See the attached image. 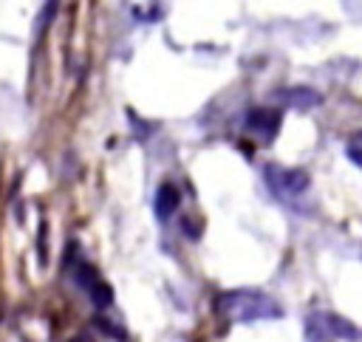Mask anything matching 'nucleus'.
<instances>
[{
	"mask_svg": "<svg viewBox=\"0 0 362 342\" xmlns=\"http://www.w3.org/2000/svg\"><path fill=\"white\" fill-rule=\"evenodd\" d=\"M88 294H90V300H93L96 308H107V305H113V288H110L105 280H96V283L88 288Z\"/></svg>",
	"mask_w": 362,
	"mask_h": 342,
	"instance_id": "nucleus-6",
	"label": "nucleus"
},
{
	"mask_svg": "<svg viewBox=\"0 0 362 342\" xmlns=\"http://www.w3.org/2000/svg\"><path fill=\"white\" fill-rule=\"evenodd\" d=\"M68 342H93L90 336H85V334H79V336H74V339H68Z\"/></svg>",
	"mask_w": 362,
	"mask_h": 342,
	"instance_id": "nucleus-9",
	"label": "nucleus"
},
{
	"mask_svg": "<svg viewBox=\"0 0 362 342\" xmlns=\"http://www.w3.org/2000/svg\"><path fill=\"white\" fill-rule=\"evenodd\" d=\"M280 99H286V105H291V107L305 110V107L320 105L322 96L317 90H311V88H286V90H280Z\"/></svg>",
	"mask_w": 362,
	"mask_h": 342,
	"instance_id": "nucleus-5",
	"label": "nucleus"
},
{
	"mask_svg": "<svg viewBox=\"0 0 362 342\" xmlns=\"http://www.w3.org/2000/svg\"><path fill=\"white\" fill-rule=\"evenodd\" d=\"M348 155H351V161L359 167L362 164V155H359V136H354L351 141H348Z\"/></svg>",
	"mask_w": 362,
	"mask_h": 342,
	"instance_id": "nucleus-8",
	"label": "nucleus"
},
{
	"mask_svg": "<svg viewBox=\"0 0 362 342\" xmlns=\"http://www.w3.org/2000/svg\"><path fill=\"white\" fill-rule=\"evenodd\" d=\"M96 280H102V277L96 274V269H93L90 263H76V266H74V283H76L79 288H85V291H88Z\"/></svg>",
	"mask_w": 362,
	"mask_h": 342,
	"instance_id": "nucleus-7",
	"label": "nucleus"
},
{
	"mask_svg": "<svg viewBox=\"0 0 362 342\" xmlns=\"http://www.w3.org/2000/svg\"><path fill=\"white\" fill-rule=\"evenodd\" d=\"M215 311L229 325L283 317V308L277 305V300L266 291H257V288H235V291L221 294L215 300Z\"/></svg>",
	"mask_w": 362,
	"mask_h": 342,
	"instance_id": "nucleus-1",
	"label": "nucleus"
},
{
	"mask_svg": "<svg viewBox=\"0 0 362 342\" xmlns=\"http://www.w3.org/2000/svg\"><path fill=\"white\" fill-rule=\"evenodd\" d=\"M178 204H181V192H178L173 184H161V187L156 189V201H153V209H156L158 220H167V218H173V215H175V209H178Z\"/></svg>",
	"mask_w": 362,
	"mask_h": 342,
	"instance_id": "nucleus-4",
	"label": "nucleus"
},
{
	"mask_svg": "<svg viewBox=\"0 0 362 342\" xmlns=\"http://www.w3.org/2000/svg\"><path fill=\"white\" fill-rule=\"evenodd\" d=\"M266 181L272 187V192L277 198H294V195H303L308 187H311V175L300 167H277V164H269L266 167Z\"/></svg>",
	"mask_w": 362,
	"mask_h": 342,
	"instance_id": "nucleus-2",
	"label": "nucleus"
},
{
	"mask_svg": "<svg viewBox=\"0 0 362 342\" xmlns=\"http://www.w3.org/2000/svg\"><path fill=\"white\" fill-rule=\"evenodd\" d=\"M243 122H246L249 133L260 136V141H272L277 136V130H280V110H274V107H252Z\"/></svg>",
	"mask_w": 362,
	"mask_h": 342,
	"instance_id": "nucleus-3",
	"label": "nucleus"
}]
</instances>
